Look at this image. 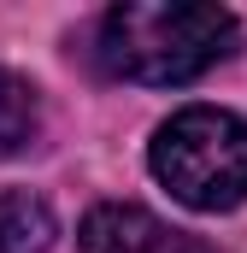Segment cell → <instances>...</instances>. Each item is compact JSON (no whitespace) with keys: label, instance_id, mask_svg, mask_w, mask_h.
I'll return each mask as SVG.
<instances>
[{"label":"cell","instance_id":"cell-5","mask_svg":"<svg viewBox=\"0 0 247 253\" xmlns=\"http://www.w3.org/2000/svg\"><path fill=\"white\" fill-rule=\"evenodd\" d=\"M41 129V100L18 71H0V159L24 153Z\"/></svg>","mask_w":247,"mask_h":253},{"label":"cell","instance_id":"cell-4","mask_svg":"<svg viewBox=\"0 0 247 253\" xmlns=\"http://www.w3.org/2000/svg\"><path fill=\"white\" fill-rule=\"evenodd\" d=\"M53 248V212L30 189H0V253H47Z\"/></svg>","mask_w":247,"mask_h":253},{"label":"cell","instance_id":"cell-3","mask_svg":"<svg viewBox=\"0 0 247 253\" xmlns=\"http://www.w3.org/2000/svg\"><path fill=\"white\" fill-rule=\"evenodd\" d=\"M77 248L82 253H206L188 230H171L147 206H124V200H106L82 218Z\"/></svg>","mask_w":247,"mask_h":253},{"label":"cell","instance_id":"cell-2","mask_svg":"<svg viewBox=\"0 0 247 253\" xmlns=\"http://www.w3.org/2000/svg\"><path fill=\"white\" fill-rule=\"evenodd\" d=\"M153 177L194 212L247 200V124L224 106H183L153 135Z\"/></svg>","mask_w":247,"mask_h":253},{"label":"cell","instance_id":"cell-1","mask_svg":"<svg viewBox=\"0 0 247 253\" xmlns=\"http://www.w3.org/2000/svg\"><path fill=\"white\" fill-rule=\"evenodd\" d=\"M236 47V18L206 0H124L100 18V47L94 59L106 77L171 88L194 83L200 71L230 59Z\"/></svg>","mask_w":247,"mask_h":253}]
</instances>
